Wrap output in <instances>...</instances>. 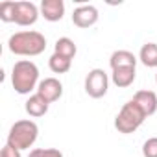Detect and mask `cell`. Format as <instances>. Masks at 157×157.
<instances>
[{
    "label": "cell",
    "instance_id": "obj_2",
    "mask_svg": "<svg viewBox=\"0 0 157 157\" xmlns=\"http://www.w3.org/2000/svg\"><path fill=\"white\" fill-rule=\"evenodd\" d=\"M11 85L19 94H30L37 91L39 85V68L30 59H21L11 68Z\"/></svg>",
    "mask_w": 157,
    "mask_h": 157
},
{
    "label": "cell",
    "instance_id": "obj_3",
    "mask_svg": "<svg viewBox=\"0 0 157 157\" xmlns=\"http://www.w3.org/2000/svg\"><path fill=\"white\" fill-rule=\"evenodd\" d=\"M39 137V126L33 120H17L8 133V142L10 146L17 150H30Z\"/></svg>",
    "mask_w": 157,
    "mask_h": 157
},
{
    "label": "cell",
    "instance_id": "obj_11",
    "mask_svg": "<svg viewBox=\"0 0 157 157\" xmlns=\"http://www.w3.org/2000/svg\"><path fill=\"white\" fill-rule=\"evenodd\" d=\"M137 57H135V54L133 52H129V50H115L113 54H111V57H109V65H111V68L115 70V68H126V67H137Z\"/></svg>",
    "mask_w": 157,
    "mask_h": 157
},
{
    "label": "cell",
    "instance_id": "obj_8",
    "mask_svg": "<svg viewBox=\"0 0 157 157\" xmlns=\"http://www.w3.org/2000/svg\"><path fill=\"white\" fill-rule=\"evenodd\" d=\"M100 15H98V10L91 4H85V6H80L76 8L74 13H72V24L78 26V28H91L98 22Z\"/></svg>",
    "mask_w": 157,
    "mask_h": 157
},
{
    "label": "cell",
    "instance_id": "obj_4",
    "mask_svg": "<svg viewBox=\"0 0 157 157\" xmlns=\"http://www.w3.org/2000/svg\"><path fill=\"white\" fill-rule=\"evenodd\" d=\"M146 118H148V117L144 115V111H142L133 100H129V102H126V104L122 105V109H120L118 115L115 117V128L118 129V133L129 135V133L137 131V129L142 126V122H144Z\"/></svg>",
    "mask_w": 157,
    "mask_h": 157
},
{
    "label": "cell",
    "instance_id": "obj_13",
    "mask_svg": "<svg viewBox=\"0 0 157 157\" xmlns=\"http://www.w3.org/2000/svg\"><path fill=\"white\" fill-rule=\"evenodd\" d=\"M135 78H137V72L133 67H126V68H115L113 74H111V82L120 87V89H126L129 87L133 82H135Z\"/></svg>",
    "mask_w": 157,
    "mask_h": 157
},
{
    "label": "cell",
    "instance_id": "obj_1",
    "mask_svg": "<svg viewBox=\"0 0 157 157\" xmlns=\"http://www.w3.org/2000/svg\"><path fill=\"white\" fill-rule=\"evenodd\" d=\"M8 48L15 56L33 57V56H39L46 50V37L41 32H33V30L17 32L10 37Z\"/></svg>",
    "mask_w": 157,
    "mask_h": 157
},
{
    "label": "cell",
    "instance_id": "obj_21",
    "mask_svg": "<svg viewBox=\"0 0 157 157\" xmlns=\"http://www.w3.org/2000/svg\"><path fill=\"white\" fill-rule=\"evenodd\" d=\"M155 83H157V72H155Z\"/></svg>",
    "mask_w": 157,
    "mask_h": 157
},
{
    "label": "cell",
    "instance_id": "obj_18",
    "mask_svg": "<svg viewBox=\"0 0 157 157\" xmlns=\"http://www.w3.org/2000/svg\"><path fill=\"white\" fill-rule=\"evenodd\" d=\"M28 157H63V153L57 148H35Z\"/></svg>",
    "mask_w": 157,
    "mask_h": 157
},
{
    "label": "cell",
    "instance_id": "obj_9",
    "mask_svg": "<svg viewBox=\"0 0 157 157\" xmlns=\"http://www.w3.org/2000/svg\"><path fill=\"white\" fill-rule=\"evenodd\" d=\"M39 11L48 22H57L65 15V2L63 0H43Z\"/></svg>",
    "mask_w": 157,
    "mask_h": 157
},
{
    "label": "cell",
    "instance_id": "obj_15",
    "mask_svg": "<svg viewBox=\"0 0 157 157\" xmlns=\"http://www.w3.org/2000/svg\"><path fill=\"white\" fill-rule=\"evenodd\" d=\"M78 48H76V43L70 39V37H59L54 44V54H59L63 57H68V59H74Z\"/></svg>",
    "mask_w": 157,
    "mask_h": 157
},
{
    "label": "cell",
    "instance_id": "obj_19",
    "mask_svg": "<svg viewBox=\"0 0 157 157\" xmlns=\"http://www.w3.org/2000/svg\"><path fill=\"white\" fill-rule=\"evenodd\" d=\"M142 155L144 157H157V137H150L142 144Z\"/></svg>",
    "mask_w": 157,
    "mask_h": 157
},
{
    "label": "cell",
    "instance_id": "obj_14",
    "mask_svg": "<svg viewBox=\"0 0 157 157\" xmlns=\"http://www.w3.org/2000/svg\"><path fill=\"white\" fill-rule=\"evenodd\" d=\"M139 61L148 68H157V43L142 44L139 52Z\"/></svg>",
    "mask_w": 157,
    "mask_h": 157
},
{
    "label": "cell",
    "instance_id": "obj_16",
    "mask_svg": "<svg viewBox=\"0 0 157 157\" xmlns=\"http://www.w3.org/2000/svg\"><path fill=\"white\" fill-rule=\"evenodd\" d=\"M48 67H50V70L56 72V74H65V72L70 70L72 59L63 57V56H59V54H52L50 59H48Z\"/></svg>",
    "mask_w": 157,
    "mask_h": 157
},
{
    "label": "cell",
    "instance_id": "obj_7",
    "mask_svg": "<svg viewBox=\"0 0 157 157\" xmlns=\"http://www.w3.org/2000/svg\"><path fill=\"white\" fill-rule=\"evenodd\" d=\"M39 19V8L33 2H15V24L32 26Z\"/></svg>",
    "mask_w": 157,
    "mask_h": 157
},
{
    "label": "cell",
    "instance_id": "obj_10",
    "mask_svg": "<svg viewBox=\"0 0 157 157\" xmlns=\"http://www.w3.org/2000/svg\"><path fill=\"white\" fill-rule=\"evenodd\" d=\"M131 100L144 111L146 117H151L157 111V94L153 91H137Z\"/></svg>",
    "mask_w": 157,
    "mask_h": 157
},
{
    "label": "cell",
    "instance_id": "obj_5",
    "mask_svg": "<svg viewBox=\"0 0 157 157\" xmlns=\"http://www.w3.org/2000/svg\"><path fill=\"white\" fill-rule=\"evenodd\" d=\"M107 89H109V76L102 68L89 70L85 78V93L91 98H102L107 94Z\"/></svg>",
    "mask_w": 157,
    "mask_h": 157
},
{
    "label": "cell",
    "instance_id": "obj_6",
    "mask_svg": "<svg viewBox=\"0 0 157 157\" xmlns=\"http://www.w3.org/2000/svg\"><path fill=\"white\" fill-rule=\"evenodd\" d=\"M35 93L39 96H43L48 104H54L63 96V83L57 80V78H44V80L39 82Z\"/></svg>",
    "mask_w": 157,
    "mask_h": 157
},
{
    "label": "cell",
    "instance_id": "obj_20",
    "mask_svg": "<svg viewBox=\"0 0 157 157\" xmlns=\"http://www.w3.org/2000/svg\"><path fill=\"white\" fill-rule=\"evenodd\" d=\"M0 157H22V155H21V150H17V148L6 144V146L2 148V151H0Z\"/></svg>",
    "mask_w": 157,
    "mask_h": 157
},
{
    "label": "cell",
    "instance_id": "obj_12",
    "mask_svg": "<svg viewBox=\"0 0 157 157\" xmlns=\"http://www.w3.org/2000/svg\"><path fill=\"white\" fill-rule=\"evenodd\" d=\"M26 113L30 115V117H33V118H39V117H44L46 113H48V107H50V104L43 98V96H39L37 93L35 94H32L28 100H26Z\"/></svg>",
    "mask_w": 157,
    "mask_h": 157
},
{
    "label": "cell",
    "instance_id": "obj_17",
    "mask_svg": "<svg viewBox=\"0 0 157 157\" xmlns=\"http://www.w3.org/2000/svg\"><path fill=\"white\" fill-rule=\"evenodd\" d=\"M0 21L2 22H15V2H6L0 4Z\"/></svg>",
    "mask_w": 157,
    "mask_h": 157
}]
</instances>
